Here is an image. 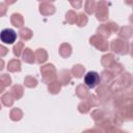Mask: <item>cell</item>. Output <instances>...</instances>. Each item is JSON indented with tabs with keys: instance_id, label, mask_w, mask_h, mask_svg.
Instances as JSON below:
<instances>
[{
	"instance_id": "1",
	"label": "cell",
	"mask_w": 133,
	"mask_h": 133,
	"mask_svg": "<svg viewBox=\"0 0 133 133\" xmlns=\"http://www.w3.org/2000/svg\"><path fill=\"white\" fill-rule=\"evenodd\" d=\"M41 73L43 75V81L47 84L56 80V69L52 63H48L41 66Z\"/></svg>"
},
{
	"instance_id": "2",
	"label": "cell",
	"mask_w": 133,
	"mask_h": 133,
	"mask_svg": "<svg viewBox=\"0 0 133 133\" xmlns=\"http://www.w3.org/2000/svg\"><path fill=\"white\" fill-rule=\"evenodd\" d=\"M110 48L113 52H115L116 54H119V55H124V54H127L129 52V43L125 39H121V38H117V39H113L111 42V45H110Z\"/></svg>"
},
{
	"instance_id": "3",
	"label": "cell",
	"mask_w": 133,
	"mask_h": 133,
	"mask_svg": "<svg viewBox=\"0 0 133 133\" xmlns=\"http://www.w3.org/2000/svg\"><path fill=\"white\" fill-rule=\"evenodd\" d=\"M96 17L99 21H106L109 16V10H108V4L105 0H100V2L96 5Z\"/></svg>"
},
{
	"instance_id": "4",
	"label": "cell",
	"mask_w": 133,
	"mask_h": 133,
	"mask_svg": "<svg viewBox=\"0 0 133 133\" xmlns=\"http://www.w3.org/2000/svg\"><path fill=\"white\" fill-rule=\"evenodd\" d=\"M89 43L92 46H95L100 51H107L108 50V47H109L108 42H106V39L104 37H102V36H100L98 34L91 36L89 38Z\"/></svg>"
},
{
	"instance_id": "5",
	"label": "cell",
	"mask_w": 133,
	"mask_h": 133,
	"mask_svg": "<svg viewBox=\"0 0 133 133\" xmlns=\"http://www.w3.org/2000/svg\"><path fill=\"white\" fill-rule=\"evenodd\" d=\"M0 39L4 44H8V45L9 44H14L16 42V39H17V33L15 32V30L9 29V28L3 29L0 32Z\"/></svg>"
},
{
	"instance_id": "6",
	"label": "cell",
	"mask_w": 133,
	"mask_h": 133,
	"mask_svg": "<svg viewBox=\"0 0 133 133\" xmlns=\"http://www.w3.org/2000/svg\"><path fill=\"white\" fill-rule=\"evenodd\" d=\"M84 83L89 88L95 87L100 83V75L96 72H88L84 77Z\"/></svg>"
},
{
	"instance_id": "7",
	"label": "cell",
	"mask_w": 133,
	"mask_h": 133,
	"mask_svg": "<svg viewBox=\"0 0 133 133\" xmlns=\"http://www.w3.org/2000/svg\"><path fill=\"white\" fill-rule=\"evenodd\" d=\"M97 94L99 96V99L100 100H108L111 96V90H110V87L107 86V84H101L98 88H97Z\"/></svg>"
},
{
	"instance_id": "8",
	"label": "cell",
	"mask_w": 133,
	"mask_h": 133,
	"mask_svg": "<svg viewBox=\"0 0 133 133\" xmlns=\"http://www.w3.org/2000/svg\"><path fill=\"white\" fill-rule=\"evenodd\" d=\"M56 77H57V79H58V81H59V83L61 85L69 84L70 81H71V79H72V75H71L70 71H68V70H61V71H59Z\"/></svg>"
},
{
	"instance_id": "9",
	"label": "cell",
	"mask_w": 133,
	"mask_h": 133,
	"mask_svg": "<svg viewBox=\"0 0 133 133\" xmlns=\"http://www.w3.org/2000/svg\"><path fill=\"white\" fill-rule=\"evenodd\" d=\"M55 6L48 2H43L39 4V12L43 16H51L55 12Z\"/></svg>"
},
{
	"instance_id": "10",
	"label": "cell",
	"mask_w": 133,
	"mask_h": 133,
	"mask_svg": "<svg viewBox=\"0 0 133 133\" xmlns=\"http://www.w3.org/2000/svg\"><path fill=\"white\" fill-rule=\"evenodd\" d=\"M23 60L27 63H33L35 62V56H34V53L33 51L30 49V48H25L23 50Z\"/></svg>"
},
{
	"instance_id": "11",
	"label": "cell",
	"mask_w": 133,
	"mask_h": 133,
	"mask_svg": "<svg viewBox=\"0 0 133 133\" xmlns=\"http://www.w3.org/2000/svg\"><path fill=\"white\" fill-rule=\"evenodd\" d=\"M35 56V62L37 63H44L48 59V53L45 49H37L34 53Z\"/></svg>"
},
{
	"instance_id": "12",
	"label": "cell",
	"mask_w": 133,
	"mask_h": 133,
	"mask_svg": "<svg viewBox=\"0 0 133 133\" xmlns=\"http://www.w3.org/2000/svg\"><path fill=\"white\" fill-rule=\"evenodd\" d=\"M10 22L15 27L20 28L24 25V18L21 14H12L10 17Z\"/></svg>"
},
{
	"instance_id": "13",
	"label": "cell",
	"mask_w": 133,
	"mask_h": 133,
	"mask_svg": "<svg viewBox=\"0 0 133 133\" xmlns=\"http://www.w3.org/2000/svg\"><path fill=\"white\" fill-rule=\"evenodd\" d=\"M59 54H60V56H62L63 58L70 57L71 54H72V47H71V45L68 44V43L61 44L60 47H59Z\"/></svg>"
},
{
	"instance_id": "14",
	"label": "cell",
	"mask_w": 133,
	"mask_h": 133,
	"mask_svg": "<svg viewBox=\"0 0 133 133\" xmlns=\"http://www.w3.org/2000/svg\"><path fill=\"white\" fill-rule=\"evenodd\" d=\"M131 83H132V77H131V75H130L129 73L123 74V75L119 77L118 82H117V84H118L119 86H123V87H128V86L131 85Z\"/></svg>"
},
{
	"instance_id": "15",
	"label": "cell",
	"mask_w": 133,
	"mask_h": 133,
	"mask_svg": "<svg viewBox=\"0 0 133 133\" xmlns=\"http://www.w3.org/2000/svg\"><path fill=\"white\" fill-rule=\"evenodd\" d=\"M76 95H77L78 98H80V99H82V100L86 99V98L89 96V91H88L87 86L84 85V84L78 85L77 88H76Z\"/></svg>"
},
{
	"instance_id": "16",
	"label": "cell",
	"mask_w": 133,
	"mask_h": 133,
	"mask_svg": "<svg viewBox=\"0 0 133 133\" xmlns=\"http://www.w3.org/2000/svg\"><path fill=\"white\" fill-rule=\"evenodd\" d=\"M10 94L11 96L14 97L15 100H19L23 97V94H24V89H23V86L19 85V84H16L11 87L10 89Z\"/></svg>"
},
{
	"instance_id": "17",
	"label": "cell",
	"mask_w": 133,
	"mask_h": 133,
	"mask_svg": "<svg viewBox=\"0 0 133 133\" xmlns=\"http://www.w3.org/2000/svg\"><path fill=\"white\" fill-rule=\"evenodd\" d=\"M21 61L19 59H11L7 63V70L9 72H20L21 71Z\"/></svg>"
},
{
	"instance_id": "18",
	"label": "cell",
	"mask_w": 133,
	"mask_h": 133,
	"mask_svg": "<svg viewBox=\"0 0 133 133\" xmlns=\"http://www.w3.org/2000/svg\"><path fill=\"white\" fill-rule=\"evenodd\" d=\"M60 89H61V84L59 83L58 80H54V81L48 83V90H49V92H51L53 95H56V94H58L60 91Z\"/></svg>"
},
{
	"instance_id": "19",
	"label": "cell",
	"mask_w": 133,
	"mask_h": 133,
	"mask_svg": "<svg viewBox=\"0 0 133 133\" xmlns=\"http://www.w3.org/2000/svg\"><path fill=\"white\" fill-rule=\"evenodd\" d=\"M118 35L121 38H124V39H128L132 36V27L131 26H125V27H122L118 31Z\"/></svg>"
},
{
	"instance_id": "20",
	"label": "cell",
	"mask_w": 133,
	"mask_h": 133,
	"mask_svg": "<svg viewBox=\"0 0 133 133\" xmlns=\"http://www.w3.org/2000/svg\"><path fill=\"white\" fill-rule=\"evenodd\" d=\"M32 35H33L32 30L29 29V28H26V27L22 28V29L19 31V36L21 37L22 41H29V39L32 37Z\"/></svg>"
},
{
	"instance_id": "21",
	"label": "cell",
	"mask_w": 133,
	"mask_h": 133,
	"mask_svg": "<svg viewBox=\"0 0 133 133\" xmlns=\"http://www.w3.org/2000/svg\"><path fill=\"white\" fill-rule=\"evenodd\" d=\"M115 61V59H114V55L113 54H106V55H104L103 57H102V59H101V63H102V65L103 66H105V68H109L113 62Z\"/></svg>"
},
{
	"instance_id": "22",
	"label": "cell",
	"mask_w": 133,
	"mask_h": 133,
	"mask_svg": "<svg viewBox=\"0 0 133 133\" xmlns=\"http://www.w3.org/2000/svg\"><path fill=\"white\" fill-rule=\"evenodd\" d=\"M84 72H85V69L83 65L81 64H75L73 68H72V75L75 76L76 78H81L83 75H84Z\"/></svg>"
},
{
	"instance_id": "23",
	"label": "cell",
	"mask_w": 133,
	"mask_h": 133,
	"mask_svg": "<svg viewBox=\"0 0 133 133\" xmlns=\"http://www.w3.org/2000/svg\"><path fill=\"white\" fill-rule=\"evenodd\" d=\"M97 33H98V35L106 38V37H109L110 36L111 31L108 29V27L106 26V24H102V25H100L97 28Z\"/></svg>"
},
{
	"instance_id": "24",
	"label": "cell",
	"mask_w": 133,
	"mask_h": 133,
	"mask_svg": "<svg viewBox=\"0 0 133 133\" xmlns=\"http://www.w3.org/2000/svg\"><path fill=\"white\" fill-rule=\"evenodd\" d=\"M9 117L14 122H18L23 117V111L20 108H12L9 113Z\"/></svg>"
},
{
	"instance_id": "25",
	"label": "cell",
	"mask_w": 133,
	"mask_h": 133,
	"mask_svg": "<svg viewBox=\"0 0 133 133\" xmlns=\"http://www.w3.org/2000/svg\"><path fill=\"white\" fill-rule=\"evenodd\" d=\"M113 76L114 75L110 71H104V72H102V74L100 76V80L102 81L103 84H108L110 81H112Z\"/></svg>"
},
{
	"instance_id": "26",
	"label": "cell",
	"mask_w": 133,
	"mask_h": 133,
	"mask_svg": "<svg viewBox=\"0 0 133 133\" xmlns=\"http://www.w3.org/2000/svg\"><path fill=\"white\" fill-rule=\"evenodd\" d=\"M14 101H15V99H14V97L11 96L10 92H5V94L1 97V102L3 103V105H5V106H7V107L12 106Z\"/></svg>"
},
{
	"instance_id": "27",
	"label": "cell",
	"mask_w": 133,
	"mask_h": 133,
	"mask_svg": "<svg viewBox=\"0 0 133 133\" xmlns=\"http://www.w3.org/2000/svg\"><path fill=\"white\" fill-rule=\"evenodd\" d=\"M96 1L95 0H86L85 1V4H84V9H85V12L88 14V15H91L95 12V9H96Z\"/></svg>"
},
{
	"instance_id": "28",
	"label": "cell",
	"mask_w": 133,
	"mask_h": 133,
	"mask_svg": "<svg viewBox=\"0 0 133 133\" xmlns=\"http://www.w3.org/2000/svg\"><path fill=\"white\" fill-rule=\"evenodd\" d=\"M88 22V19L86 17L85 14L83 12H80L77 15V18H76V24L79 26V27H84Z\"/></svg>"
},
{
	"instance_id": "29",
	"label": "cell",
	"mask_w": 133,
	"mask_h": 133,
	"mask_svg": "<svg viewBox=\"0 0 133 133\" xmlns=\"http://www.w3.org/2000/svg\"><path fill=\"white\" fill-rule=\"evenodd\" d=\"M109 71L113 74V75H117V74H119V73H122L123 71H124V68H123V65L121 64V63H117V62H113L109 68Z\"/></svg>"
},
{
	"instance_id": "30",
	"label": "cell",
	"mask_w": 133,
	"mask_h": 133,
	"mask_svg": "<svg viewBox=\"0 0 133 133\" xmlns=\"http://www.w3.org/2000/svg\"><path fill=\"white\" fill-rule=\"evenodd\" d=\"M24 84L27 87L32 88V87H35L37 85V80L33 76H26L25 79H24Z\"/></svg>"
},
{
	"instance_id": "31",
	"label": "cell",
	"mask_w": 133,
	"mask_h": 133,
	"mask_svg": "<svg viewBox=\"0 0 133 133\" xmlns=\"http://www.w3.org/2000/svg\"><path fill=\"white\" fill-rule=\"evenodd\" d=\"M23 50H24V43H23V42H18L17 45L14 46L12 52H14V54H15L17 57H19V56H21Z\"/></svg>"
},
{
	"instance_id": "32",
	"label": "cell",
	"mask_w": 133,
	"mask_h": 133,
	"mask_svg": "<svg viewBox=\"0 0 133 133\" xmlns=\"http://www.w3.org/2000/svg\"><path fill=\"white\" fill-rule=\"evenodd\" d=\"M90 109V105L89 103L87 102V100L84 99V101H82L79 105H78V110L81 112V113H87Z\"/></svg>"
},
{
	"instance_id": "33",
	"label": "cell",
	"mask_w": 133,
	"mask_h": 133,
	"mask_svg": "<svg viewBox=\"0 0 133 133\" xmlns=\"http://www.w3.org/2000/svg\"><path fill=\"white\" fill-rule=\"evenodd\" d=\"M76 18H77V14L74 10H69L65 14V21L69 24H74L76 22Z\"/></svg>"
},
{
	"instance_id": "34",
	"label": "cell",
	"mask_w": 133,
	"mask_h": 133,
	"mask_svg": "<svg viewBox=\"0 0 133 133\" xmlns=\"http://www.w3.org/2000/svg\"><path fill=\"white\" fill-rule=\"evenodd\" d=\"M91 116H92V118H94L96 122H99V121H101V119L104 118L105 114H104V112H103L102 110L96 109V110H94V111L91 112Z\"/></svg>"
},
{
	"instance_id": "35",
	"label": "cell",
	"mask_w": 133,
	"mask_h": 133,
	"mask_svg": "<svg viewBox=\"0 0 133 133\" xmlns=\"http://www.w3.org/2000/svg\"><path fill=\"white\" fill-rule=\"evenodd\" d=\"M87 102L89 103L90 107L99 106V104H100V100H99V98H97V97L94 96V95H89V96L87 97Z\"/></svg>"
},
{
	"instance_id": "36",
	"label": "cell",
	"mask_w": 133,
	"mask_h": 133,
	"mask_svg": "<svg viewBox=\"0 0 133 133\" xmlns=\"http://www.w3.org/2000/svg\"><path fill=\"white\" fill-rule=\"evenodd\" d=\"M0 81L5 85V86H9L11 84V78L9 77V75L7 74H2L0 75Z\"/></svg>"
},
{
	"instance_id": "37",
	"label": "cell",
	"mask_w": 133,
	"mask_h": 133,
	"mask_svg": "<svg viewBox=\"0 0 133 133\" xmlns=\"http://www.w3.org/2000/svg\"><path fill=\"white\" fill-rule=\"evenodd\" d=\"M106 26L108 27V29H109L111 32H116V31H117V29H118L117 24H115L114 22H109V23H107V24H106Z\"/></svg>"
},
{
	"instance_id": "38",
	"label": "cell",
	"mask_w": 133,
	"mask_h": 133,
	"mask_svg": "<svg viewBox=\"0 0 133 133\" xmlns=\"http://www.w3.org/2000/svg\"><path fill=\"white\" fill-rule=\"evenodd\" d=\"M69 2L74 8H81L82 6V0H69Z\"/></svg>"
},
{
	"instance_id": "39",
	"label": "cell",
	"mask_w": 133,
	"mask_h": 133,
	"mask_svg": "<svg viewBox=\"0 0 133 133\" xmlns=\"http://www.w3.org/2000/svg\"><path fill=\"white\" fill-rule=\"evenodd\" d=\"M7 11V4L6 3H0V17H3Z\"/></svg>"
},
{
	"instance_id": "40",
	"label": "cell",
	"mask_w": 133,
	"mask_h": 133,
	"mask_svg": "<svg viewBox=\"0 0 133 133\" xmlns=\"http://www.w3.org/2000/svg\"><path fill=\"white\" fill-rule=\"evenodd\" d=\"M7 53H8V49H7L6 47H4L3 45L0 44V57L5 56Z\"/></svg>"
},
{
	"instance_id": "41",
	"label": "cell",
	"mask_w": 133,
	"mask_h": 133,
	"mask_svg": "<svg viewBox=\"0 0 133 133\" xmlns=\"http://www.w3.org/2000/svg\"><path fill=\"white\" fill-rule=\"evenodd\" d=\"M5 87H6V86H5V85H4V84H3V83L0 81V94H2V92L4 91Z\"/></svg>"
},
{
	"instance_id": "42",
	"label": "cell",
	"mask_w": 133,
	"mask_h": 133,
	"mask_svg": "<svg viewBox=\"0 0 133 133\" xmlns=\"http://www.w3.org/2000/svg\"><path fill=\"white\" fill-rule=\"evenodd\" d=\"M15 2H17V0H5V3L7 5H10V4H14Z\"/></svg>"
},
{
	"instance_id": "43",
	"label": "cell",
	"mask_w": 133,
	"mask_h": 133,
	"mask_svg": "<svg viewBox=\"0 0 133 133\" xmlns=\"http://www.w3.org/2000/svg\"><path fill=\"white\" fill-rule=\"evenodd\" d=\"M4 68V60L2 58H0V71H2Z\"/></svg>"
},
{
	"instance_id": "44",
	"label": "cell",
	"mask_w": 133,
	"mask_h": 133,
	"mask_svg": "<svg viewBox=\"0 0 133 133\" xmlns=\"http://www.w3.org/2000/svg\"><path fill=\"white\" fill-rule=\"evenodd\" d=\"M126 1H127L128 4H131V0H126Z\"/></svg>"
},
{
	"instance_id": "45",
	"label": "cell",
	"mask_w": 133,
	"mask_h": 133,
	"mask_svg": "<svg viewBox=\"0 0 133 133\" xmlns=\"http://www.w3.org/2000/svg\"><path fill=\"white\" fill-rule=\"evenodd\" d=\"M49 1H51V2H52V1H55V0H49Z\"/></svg>"
},
{
	"instance_id": "46",
	"label": "cell",
	"mask_w": 133,
	"mask_h": 133,
	"mask_svg": "<svg viewBox=\"0 0 133 133\" xmlns=\"http://www.w3.org/2000/svg\"><path fill=\"white\" fill-rule=\"evenodd\" d=\"M0 110H1V104H0Z\"/></svg>"
},
{
	"instance_id": "47",
	"label": "cell",
	"mask_w": 133,
	"mask_h": 133,
	"mask_svg": "<svg viewBox=\"0 0 133 133\" xmlns=\"http://www.w3.org/2000/svg\"><path fill=\"white\" fill-rule=\"evenodd\" d=\"M38 1H44V0H38Z\"/></svg>"
}]
</instances>
